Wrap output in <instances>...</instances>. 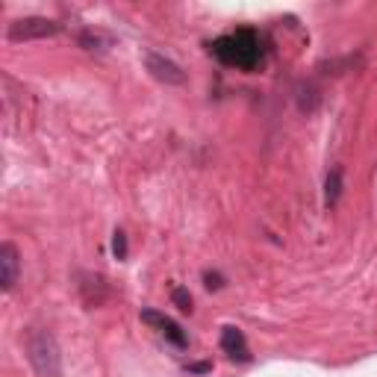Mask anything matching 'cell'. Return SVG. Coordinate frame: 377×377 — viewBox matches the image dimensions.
Segmentation results:
<instances>
[{
    "label": "cell",
    "instance_id": "cell-6",
    "mask_svg": "<svg viewBox=\"0 0 377 377\" xmlns=\"http://www.w3.org/2000/svg\"><path fill=\"white\" fill-rule=\"evenodd\" d=\"M142 321H145V324H150V328H157L162 336L168 339V342H174L177 348H186V342H188L186 333L180 330V324H177V321H171V319L166 316V312H157V310H142Z\"/></svg>",
    "mask_w": 377,
    "mask_h": 377
},
{
    "label": "cell",
    "instance_id": "cell-4",
    "mask_svg": "<svg viewBox=\"0 0 377 377\" xmlns=\"http://www.w3.org/2000/svg\"><path fill=\"white\" fill-rule=\"evenodd\" d=\"M145 65L150 71V77L159 80V83H166V86H183L186 83V71L174 59L157 54V50H147V54H145Z\"/></svg>",
    "mask_w": 377,
    "mask_h": 377
},
{
    "label": "cell",
    "instance_id": "cell-2",
    "mask_svg": "<svg viewBox=\"0 0 377 377\" xmlns=\"http://www.w3.org/2000/svg\"><path fill=\"white\" fill-rule=\"evenodd\" d=\"M212 54H216L224 65H236V68H254L259 56H262V47L259 39L250 30H239L233 35H224L212 45Z\"/></svg>",
    "mask_w": 377,
    "mask_h": 377
},
{
    "label": "cell",
    "instance_id": "cell-3",
    "mask_svg": "<svg viewBox=\"0 0 377 377\" xmlns=\"http://www.w3.org/2000/svg\"><path fill=\"white\" fill-rule=\"evenodd\" d=\"M59 33V24L56 21H50V18H39V15H33V18H18V21H12L9 24V42H33V39H50V35H56Z\"/></svg>",
    "mask_w": 377,
    "mask_h": 377
},
{
    "label": "cell",
    "instance_id": "cell-5",
    "mask_svg": "<svg viewBox=\"0 0 377 377\" xmlns=\"http://www.w3.org/2000/svg\"><path fill=\"white\" fill-rule=\"evenodd\" d=\"M18 274H21V254L12 242L0 245V289L3 292H12L18 283Z\"/></svg>",
    "mask_w": 377,
    "mask_h": 377
},
{
    "label": "cell",
    "instance_id": "cell-1",
    "mask_svg": "<svg viewBox=\"0 0 377 377\" xmlns=\"http://www.w3.org/2000/svg\"><path fill=\"white\" fill-rule=\"evenodd\" d=\"M24 348H27V360H30L35 377H62V354H59L54 333L27 330Z\"/></svg>",
    "mask_w": 377,
    "mask_h": 377
},
{
    "label": "cell",
    "instance_id": "cell-13",
    "mask_svg": "<svg viewBox=\"0 0 377 377\" xmlns=\"http://www.w3.org/2000/svg\"><path fill=\"white\" fill-rule=\"evenodd\" d=\"M204 280H207V289H221V286H224V280H221L218 271H207Z\"/></svg>",
    "mask_w": 377,
    "mask_h": 377
},
{
    "label": "cell",
    "instance_id": "cell-12",
    "mask_svg": "<svg viewBox=\"0 0 377 377\" xmlns=\"http://www.w3.org/2000/svg\"><path fill=\"white\" fill-rule=\"evenodd\" d=\"M80 45L86 47V50H106L104 45H109L104 35H97V33H80Z\"/></svg>",
    "mask_w": 377,
    "mask_h": 377
},
{
    "label": "cell",
    "instance_id": "cell-7",
    "mask_svg": "<svg viewBox=\"0 0 377 377\" xmlns=\"http://www.w3.org/2000/svg\"><path fill=\"white\" fill-rule=\"evenodd\" d=\"M221 348H224V354H227L233 362H248V360H250L245 333L236 330V328H224V333H221Z\"/></svg>",
    "mask_w": 377,
    "mask_h": 377
},
{
    "label": "cell",
    "instance_id": "cell-9",
    "mask_svg": "<svg viewBox=\"0 0 377 377\" xmlns=\"http://www.w3.org/2000/svg\"><path fill=\"white\" fill-rule=\"evenodd\" d=\"M316 106H319V89L312 83L300 86L298 89V109L300 112H316Z\"/></svg>",
    "mask_w": 377,
    "mask_h": 377
},
{
    "label": "cell",
    "instance_id": "cell-14",
    "mask_svg": "<svg viewBox=\"0 0 377 377\" xmlns=\"http://www.w3.org/2000/svg\"><path fill=\"white\" fill-rule=\"evenodd\" d=\"M212 366L209 362H192V366H186V371H195V374H204V371H209Z\"/></svg>",
    "mask_w": 377,
    "mask_h": 377
},
{
    "label": "cell",
    "instance_id": "cell-8",
    "mask_svg": "<svg viewBox=\"0 0 377 377\" xmlns=\"http://www.w3.org/2000/svg\"><path fill=\"white\" fill-rule=\"evenodd\" d=\"M342 166H333L328 171V180H324V204L328 207H336L339 198H342Z\"/></svg>",
    "mask_w": 377,
    "mask_h": 377
},
{
    "label": "cell",
    "instance_id": "cell-10",
    "mask_svg": "<svg viewBox=\"0 0 377 377\" xmlns=\"http://www.w3.org/2000/svg\"><path fill=\"white\" fill-rule=\"evenodd\" d=\"M171 304L177 307L180 312H192V295H188V289H183V286H177L171 292Z\"/></svg>",
    "mask_w": 377,
    "mask_h": 377
},
{
    "label": "cell",
    "instance_id": "cell-11",
    "mask_svg": "<svg viewBox=\"0 0 377 377\" xmlns=\"http://www.w3.org/2000/svg\"><path fill=\"white\" fill-rule=\"evenodd\" d=\"M112 254H115V259H127V233L124 230L112 233Z\"/></svg>",
    "mask_w": 377,
    "mask_h": 377
}]
</instances>
